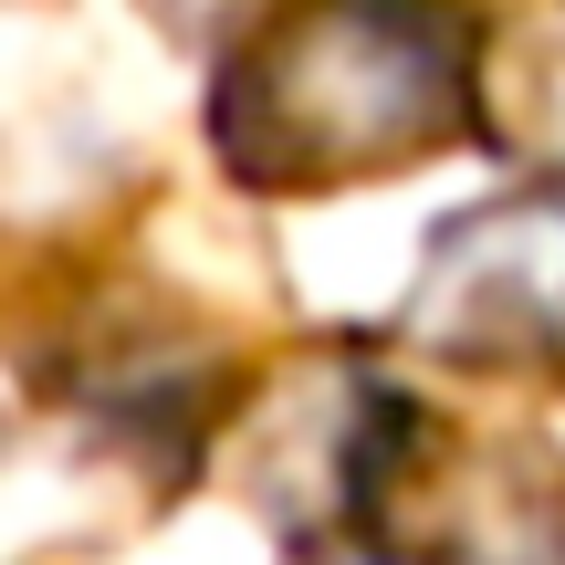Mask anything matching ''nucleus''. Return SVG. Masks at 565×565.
<instances>
[{"instance_id":"obj_1","label":"nucleus","mask_w":565,"mask_h":565,"mask_svg":"<svg viewBox=\"0 0 565 565\" xmlns=\"http://www.w3.org/2000/svg\"><path fill=\"white\" fill-rule=\"evenodd\" d=\"M263 105L303 158H335V168H366L387 147H408L429 116H440V74H429V42H408L398 21H315L294 53L263 74Z\"/></svg>"},{"instance_id":"obj_2","label":"nucleus","mask_w":565,"mask_h":565,"mask_svg":"<svg viewBox=\"0 0 565 565\" xmlns=\"http://www.w3.org/2000/svg\"><path fill=\"white\" fill-rule=\"evenodd\" d=\"M419 324L461 356H513L565 324V210H503L440 242L419 282Z\"/></svg>"}]
</instances>
